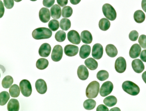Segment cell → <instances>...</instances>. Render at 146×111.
<instances>
[{
	"label": "cell",
	"instance_id": "cell-1",
	"mask_svg": "<svg viewBox=\"0 0 146 111\" xmlns=\"http://www.w3.org/2000/svg\"><path fill=\"white\" fill-rule=\"evenodd\" d=\"M52 35V32L51 30L44 27L37 28L32 33L33 38L36 40L48 39L50 38Z\"/></svg>",
	"mask_w": 146,
	"mask_h": 111
},
{
	"label": "cell",
	"instance_id": "cell-2",
	"mask_svg": "<svg viewBox=\"0 0 146 111\" xmlns=\"http://www.w3.org/2000/svg\"><path fill=\"white\" fill-rule=\"evenodd\" d=\"M122 87L123 90L130 95L135 96L138 95L140 92V88L138 86L131 81L123 82Z\"/></svg>",
	"mask_w": 146,
	"mask_h": 111
},
{
	"label": "cell",
	"instance_id": "cell-3",
	"mask_svg": "<svg viewBox=\"0 0 146 111\" xmlns=\"http://www.w3.org/2000/svg\"><path fill=\"white\" fill-rule=\"evenodd\" d=\"M100 84L97 81L91 82L87 86L86 89V96L88 98H95L99 92Z\"/></svg>",
	"mask_w": 146,
	"mask_h": 111
},
{
	"label": "cell",
	"instance_id": "cell-4",
	"mask_svg": "<svg viewBox=\"0 0 146 111\" xmlns=\"http://www.w3.org/2000/svg\"><path fill=\"white\" fill-rule=\"evenodd\" d=\"M102 12L105 17L110 21H114L117 18V12L110 4H104L102 7Z\"/></svg>",
	"mask_w": 146,
	"mask_h": 111
},
{
	"label": "cell",
	"instance_id": "cell-5",
	"mask_svg": "<svg viewBox=\"0 0 146 111\" xmlns=\"http://www.w3.org/2000/svg\"><path fill=\"white\" fill-rule=\"evenodd\" d=\"M20 88L21 92L24 96L29 97L32 93V87L31 83L28 80L24 79L20 83Z\"/></svg>",
	"mask_w": 146,
	"mask_h": 111
},
{
	"label": "cell",
	"instance_id": "cell-6",
	"mask_svg": "<svg viewBox=\"0 0 146 111\" xmlns=\"http://www.w3.org/2000/svg\"><path fill=\"white\" fill-rule=\"evenodd\" d=\"M113 90V83L110 81H107L103 84L100 90V94L101 96L105 97L110 95Z\"/></svg>",
	"mask_w": 146,
	"mask_h": 111
},
{
	"label": "cell",
	"instance_id": "cell-7",
	"mask_svg": "<svg viewBox=\"0 0 146 111\" xmlns=\"http://www.w3.org/2000/svg\"><path fill=\"white\" fill-rule=\"evenodd\" d=\"M63 55V49L60 45H57L53 48L51 53V58L53 61L59 62L61 60Z\"/></svg>",
	"mask_w": 146,
	"mask_h": 111
},
{
	"label": "cell",
	"instance_id": "cell-8",
	"mask_svg": "<svg viewBox=\"0 0 146 111\" xmlns=\"http://www.w3.org/2000/svg\"><path fill=\"white\" fill-rule=\"evenodd\" d=\"M127 64L125 59L122 57L118 58L115 60V69L118 73H123L126 70Z\"/></svg>",
	"mask_w": 146,
	"mask_h": 111
},
{
	"label": "cell",
	"instance_id": "cell-9",
	"mask_svg": "<svg viewBox=\"0 0 146 111\" xmlns=\"http://www.w3.org/2000/svg\"><path fill=\"white\" fill-rule=\"evenodd\" d=\"M103 55V47L100 43L94 45L92 49V55L94 59H101Z\"/></svg>",
	"mask_w": 146,
	"mask_h": 111
},
{
	"label": "cell",
	"instance_id": "cell-10",
	"mask_svg": "<svg viewBox=\"0 0 146 111\" xmlns=\"http://www.w3.org/2000/svg\"><path fill=\"white\" fill-rule=\"evenodd\" d=\"M67 38L70 42L78 45L81 43L80 36L78 32L75 30H71L67 34Z\"/></svg>",
	"mask_w": 146,
	"mask_h": 111
},
{
	"label": "cell",
	"instance_id": "cell-11",
	"mask_svg": "<svg viewBox=\"0 0 146 111\" xmlns=\"http://www.w3.org/2000/svg\"><path fill=\"white\" fill-rule=\"evenodd\" d=\"M64 53L68 57H73L77 55L79 51L78 47L68 44L64 47Z\"/></svg>",
	"mask_w": 146,
	"mask_h": 111
},
{
	"label": "cell",
	"instance_id": "cell-12",
	"mask_svg": "<svg viewBox=\"0 0 146 111\" xmlns=\"http://www.w3.org/2000/svg\"><path fill=\"white\" fill-rule=\"evenodd\" d=\"M36 90L40 94H44L47 91L48 87L46 82L42 79L37 80L35 84Z\"/></svg>",
	"mask_w": 146,
	"mask_h": 111
},
{
	"label": "cell",
	"instance_id": "cell-13",
	"mask_svg": "<svg viewBox=\"0 0 146 111\" xmlns=\"http://www.w3.org/2000/svg\"><path fill=\"white\" fill-rule=\"evenodd\" d=\"M132 69L135 73L140 74L145 69L144 64L142 61L139 59H135L133 60L131 63Z\"/></svg>",
	"mask_w": 146,
	"mask_h": 111
},
{
	"label": "cell",
	"instance_id": "cell-14",
	"mask_svg": "<svg viewBox=\"0 0 146 111\" xmlns=\"http://www.w3.org/2000/svg\"><path fill=\"white\" fill-rule=\"evenodd\" d=\"M51 48L50 45L48 43L42 44L38 50L39 55L42 57H48L51 52Z\"/></svg>",
	"mask_w": 146,
	"mask_h": 111
},
{
	"label": "cell",
	"instance_id": "cell-15",
	"mask_svg": "<svg viewBox=\"0 0 146 111\" xmlns=\"http://www.w3.org/2000/svg\"><path fill=\"white\" fill-rule=\"evenodd\" d=\"M39 18L42 23H46L50 20V14L49 9L42 8L39 12Z\"/></svg>",
	"mask_w": 146,
	"mask_h": 111
},
{
	"label": "cell",
	"instance_id": "cell-16",
	"mask_svg": "<svg viewBox=\"0 0 146 111\" xmlns=\"http://www.w3.org/2000/svg\"><path fill=\"white\" fill-rule=\"evenodd\" d=\"M77 74L80 80L82 81H85L89 77V71L86 66H85L84 65H82L79 66L78 69Z\"/></svg>",
	"mask_w": 146,
	"mask_h": 111
},
{
	"label": "cell",
	"instance_id": "cell-17",
	"mask_svg": "<svg viewBox=\"0 0 146 111\" xmlns=\"http://www.w3.org/2000/svg\"><path fill=\"white\" fill-rule=\"evenodd\" d=\"M141 51V48L140 45L137 43L133 44L130 49V57L132 58H137L140 55Z\"/></svg>",
	"mask_w": 146,
	"mask_h": 111
},
{
	"label": "cell",
	"instance_id": "cell-18",
	"mask_svg": "<svg viewBox=\"0 0 146 111\" xmlns=\"http://www.w3.org/2000/svg\"><path fill=\"white\" fill-rule=\"evenodd\" d=\"M50 15L54 19H59L61 16V9L58 5H54L50 9Z\"/></svg>",
	"mask_w": 146,
	"mask_h": 111
},
{
	"label": "cell",
	"instance_id": "cell-19",
	"mask_svg": "<svg viewBox=\"0 0 146 111\" xmlns=\"http://www.w3.org/2000/svg\"><path fill=\"white\" fill-rule=\"evenodd\" d=\"M81 40L85 44H90L93 41V37L91 33L87 30L82 31L81 34Z\"/></svg>",
	"mask_w": 146,
	"mask_h": 111
},
{
	"label": "cell",
	"instance_id": "cell-20",
	"mask_svg": "<svg viewBox=\"0 0 146 111\" xmlns=\"http://www.w3.org/2000/svg\"><path fill=\"white\" fill-rule=\"evenodd\" d=\"M91 52V47L88 45H83L81 46L79 51V56L82 59L89 57Z\"/></svg>",
	"mask_w": 146,
	"mask_h": 111
},
{
	"label": "cell",
	"instance_id": "cell-21",
	"mask_svg": "<svg viewBox=\"0 0 146 111\" xmlns=\"http://www.w3.org/2000/svg\"><path fill=\"white\" fill-rule=\"evenodd\" d=\"M20 109V104L17 100L12 99L7 105V109L9 111H18Z\"/></svg>",
	"mask_w": 146,
	"mask_h": 111
},
{
	"label": "cell",
	"instance_id": "cell-22",
	"mask_svg": "<svg viewBox=\"0 0 146 111\" xmlns=\"http://www.w3.org/2000/svg\"><path fill=\"white\" fill-rule=\"evenodd\" d=\"M106 51L109 57L114 58L117 55L118 51L117 47L113 44H108L106 47Z\"/></svg>",
	"mask_w": 146,
	"mask_h": 111
},
{
	"label": "cell",
	"instance_id": "cell-23",
	"mask_svg": "<svg viewBox=\"0 0 146 111\" xmlns=\"http://www.w3.org/2000/svg\"><path fill=\"white\" fill-rule=\"evenodd\" d=\"M85 64L86 66L91 70H95L98 67V62L92 58L86 59L85 61Z\"/></svg>",
	"mask_w": 146,
	"mask_h": 111
},
{
	"label": "cell",
	"instance_id": "cell-24",
	"mask_svg": "<svg viewBox=\"0 0 146 111\" xmlns=\"http://www.w3.org/2000/svg\"><path fill=\"white\" fill-rule=\"evenodd\" d=\"M134 19L136 23L141 24L145 21V14L142 10H137L134 14Z\"/></svg>",
	"mask_w": 146,
	"mask_h": 111
},
{
	"label": "cell",
	"instance_id": "cell-25",
	"mask_svg": "<svg viewBox=\"0 0 146 111\" xmlns=\"http://www.w3.org/2000/svg\"><path fill=\"white\" fill-rule=\"evenodd\" d=\"M104 103L106 106L108 107H113L117 104V100L114 96H110L106 97L104 100Z\"/></svg>",
	"mask_w": 146,
	"mask_h": 111
},
{
	"label": "cell",
	"instance_id": "cell-26",
	"mask_svg": "<svg viewBox=\"0 0 146 111\" xmlns=\"http://www.w3.org/2000/svg\"><path fill=\"white\" fill-rule=\"evenodd\" d=\"M111 24L110 21L106 18H102L99 22V27L101 30L106 31L110 27Z\"/></svg>",
	"mask_w": 146,
	"mask_h": 111
},
{
	"label": "cell",
	"instance_id": "cell-27",
	"mask_svg": "<svg viewBox=\"0 0 146 111\" xmlns=\"http://www.w3.org/2000/svg\"><path fill=\"white\" fill-rule=\"evenodd\" d=\"M49 62L46 58H41L37 61L36 66L37 69L40 70H44L48 67Z\"/></svg>",
	"mask_w": 146,
	"mask_h": 111
},
{
	"label": "cell",
	"instance_id": "cell-28",
	"mask_svg": "<svg viewBox=\"0 0 146 111\" xmlns=\"http://www.w3.org/2000/svg\"><path fill=\"white\" fill-rule=\"evenodd\" d=\"M9 94L12 97L16 98L19 96L20 94V90L18 85L14 84L12 85L9 88Z\"/></svg>",
	"mask_w": 146,
	"mask_h": 111
},
{
	"label": "cell",
	"instance_id": "cell-29",
	"mask_svg": "<svg viewBox=\"0 0 146 111\" xmlns=\"http://www.w3.org/2000/svg\"><path fill=\"white\" fill-rule=\"evenodd\" d=\"M96 102L93 99H87L84 101L83 106L85 109L87 110H91L95 108Z\"/></svg>",
	"mask_w": 146,
	"mask_h": 111
},
{
	"label": "cell",
	"instance_id": "cell-30",
	"mask_svg": "<svg viewBox=\"0 0 146 111\" xmlns=\"http://www.w3.org/2000/svg\"><path fill=\"white\" fill-rule=\"evenodd\" d=\"M13 83V79L11 76L8 75L3 78L2 81V86L4 88H9Z\"/></svg>",
	"mask_w": 146,
	"mask_h": 111
},
{
	"label": "cell",
	"instance_id": "cell-31",
	"mask_svg": "<svg viewBox=\"0 0 146 111\" xmlns=\"http://www.w3.org/2000/svg\"><path fill=\"white\" fill-rule=\"evenodd\" d=\"M10 98V95L8 92L3 91L0 94V105L1 106L5 105Z\"/></svg>",
	"mask_w": 146,
	"mask_h": 111
},
{
	"label": "cell",
	"instance_id": "cell-32",
	"mask_svg": "<svg viewBox=\"0 0 146 111\" xmlns=\"http://www.w3.org/2000/svg\"><path fill=\"white\" fill-rule=\"evenodd\" d=\"M60 27L63 31H67L70 29L71 27V22L69 19L63 18L60 22Z\"/></svg>",
	"mask_w": 146,
	"mask_h": 111
},
{
	"label": "cell",
	"instance_id": "cell-33",
	"mask_svg": "<svg viewBox=\"0 0 146 111\" xmlns=\"http://www.w3.org/2000/svg\"><path fill=\"white\" fill-rule=\"evenodd\" d=\"M73 13V9L69 6L63 7L62 12V15L64 18H69L72 16Z\"/></svg>",
	"mask_w": 146,
	"mask_h": 111
},
{
	"label": "cell",
	"instance_id": "cell-34",
	"mask_svg": "<svg viewBox=\"0 0 146 111\" xmlns=\"http://www.w3.org/2000/svg\"><path fill=\"white\" fill-rule=\"evenodd\" d=\"M97 78L100 81H104L107 79L109 77V74L107 71L102 70L97 73Z\"/></svg>",
	"mask_w": 146,
	"mask_h": 111
},
{
	"label": "cell",
	"instance_id": "cell-35",
	"mask_svg": "<svg viewBox=\"0 0 146 111\" xmlns=\"http://www.w3.org/2000/svg\"><path fill=\"white\" fill-rule=\"evenodd\" d=\"M66 38V33L63 31H58L55 35V39L58 42H62Z\"/></svg>",
	"mask_w": 146,
	"mask_h": 111
},
{
	"label": "cell",
	"instance_id": "cell-36",
	"mask_svg": "<svg viewBox=\"0 0 146 111\" xmlns=\"http://www.w3.org/2000/svg\"><path fill=\"white\" fill-rule=\"evenodd\" d=\"M48 27L53 32L56 31L59 27V22L58 21L55 20H52L49 21L48 23Z\"/></svg>",
	"mask_w": 146,
	"mask_h": 111
},
{
	"label": "cell",
	"instance_id": "cell-37",
	"mask_svg": "<svg viewBox=\"0 0 146 111\" xmlns=\"http://www.w3.org/2000/svg\"><path fill=\"white\" fill-rule=\"evenodd\" d=\"M140 46L144 49H146V35H142L139 37L138 41Z\"/></svg>",
	"mask_w": 146,
	"mask_h": 111
},
{
	"label": "cell",
	"instance_id": "cell-38",
	"mask_svg": "<svg viewBox=\"0 0 146 111\" xmlns=\"http://www.w3.org/2000/svg\"><path fill=\"white\" fill-rule=\"evenodd\" d=\"M138 37V33L135 30L132 31L129 35V38L132 41H137Z\"/></svg>",
	"mask_w": 146,
	"mask_h": 111
},
{
	"label": "cell",
	"instance_id": "cell-39",
	"mask_svg": "<svg viewBox=\"0 0 146 111\" xmlns=\"http://www.w3.org/2000/svg\"><path fill=\"white\" fill-rule=\"evenodd\" d=\"M5 6L7 9H11L14 6V0H4Z\"/></svg>",
	"mask_w": 146,
	"mask_h": 111
},
{
	"label": "cell",
	"instance_id": "cell-40",
	"mask_svg": "<svg viewBox=\"0 0 146 111\" xmlns=\"http://www.w3.org/2000/svg\"><path fill=\"white\" fill-rule=\"evenodd\" d=\"M55 2V0H43L42 4L45 7L50 8Z\"/></svg>",
	"mask_w": 146,
	"mask_h": 111
},
{
	"label": "cell",
	"instance_id": "cell-41",
	"mask_svg": "<svg viewBox=\"0 0 146 111\" xmlns=\"http://www.w3.org/2000/svg\"><path fill=\"white\" fill-rule=\"evenodd\" d=\"M109 108L103 104H100L97 108V111H108Z\"/></svg>",
	"mask_w": 146,
	"mask_h": 111
},
{
	"label": "cell",
	"instance_id": "cell-42",
	"mask_svg": "<svg viewBox=\"0 0 146 111\" xmlns=\"http://www.w3.org/2000/svg\"><path fill=\"white\" fill-rule=\"evenodd\" d=\"M58 5L61 7H65L68 4V0H57Z\"/></svg>",
	"mask_w": 146,
	"mask_h": 111
},
{
	"label": "cell",
	"instance_id": "cell-43",
	"mask_svg": "<svg viewBox=\"0 0 146 111\" xmlns=\"http://www.w3.org/2000/svg\"><path fill=\"white\" fill-rule=\"evenodd\" d=\"M140 58L143 62H146V50H144L141 52Z\"/></svg>",
	"mask_w": 146,
	"mask_h": 111
},
{
	"label": "cell",
	"instance_id": "cell-44",
	"mask_svg": "<svg viewBox=\"0 0 146 111\" xmlns=\"http://www.w3.org/2000/svg\"><path fill=\"white\" fill-rule=\"evenodd\" d=\"M0 3H1V18L4 15L5 10H4V5H3L2 1H1Z\"/></svg>",
	"mask_w": 146,
	"mask_h": 111
},
{
	"label": "cell",
	"instance_id": "cell-45",
	"mask_svg": "<svg viewBox=\"0 0 146 111\" xmlns=\"http://www.w3.org/2000/svg\"><path fill=\"white\" fill-rule=\"evenodd\" d=\"M141 6L143 11L146 13V0H142L141 3Z\"/></svg>",
	"mask_w": 146,
	"mask_h": 111
},
{
	"label": "cell",
	"instance_id": "cell-46",
	"mask_svg": "<svg viewBox=\"0 0 146 111\" xmlns=\"http://www.w3.org/2000/svg\"><path fill=\"white\" fill-rule=\"evenodd\" d=\"M81 0H70V2L71 4L74 5H76L80 3Z\"/></svg>",
	"mask_w": 146,
	"mask_h": 111
},
{
	"label": "cell",
	"instance_id": "cell-47",
	"mask_svg": "<svg viewBox=\"0 0 146 111\" xmlns=\"http://www.w3.org/2000/svg\"><path fill=\"white\" fill-rule=\"evenodd\" d=\"M142 78L144 82L146 84V71L143 72L142 75Z\"/></svg>",
	"mask_w": 146,
	"mask_h": 111
},
{
	"label": "cell",
	"instance_id": "cell-48",
	"mask_svg": "<svg viewBox=\"0 0 146 111\" xmlns=\"http://www.w3.org/2000/svg\"><path fill=\"white\" fill-rule=\"evenodd\" d=\"M113 110H117V111H121V110L119 109V108H112V109H111V111H113Z\"/></svg>",
	"mask_w": 146,
	"mask_h": 111
},
{
	"label": "cell",
	"instance_id": "cell-49",
	"mask_svg": "<svg viewBox=\"0 0 146 111\" xmlns=\"http://www.w3.org/2000/svg\"><path fill=\"white\" fill-rule=\"evenodd\" d=\"M14 1L17 2H19L20 1H22V0H14Z\"/></svg>",
	"mask_w": 146,
	"mask_h": 111
},
{
	"label": "cell",
	"instance_id": "cell-50",
	"mask_svg": "<svg viewBox=\"0 0 146 111\" xmlns=\"http://www.w3.org/2000/svg\"><path fill=\"white\" fill-rule=\"evenodd\" d=\"M30 1H36L37 0H30Z\"/></svg>",
	"mask_w": 146,
	"mask_h": 111
}]
</instances>
